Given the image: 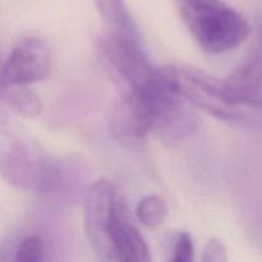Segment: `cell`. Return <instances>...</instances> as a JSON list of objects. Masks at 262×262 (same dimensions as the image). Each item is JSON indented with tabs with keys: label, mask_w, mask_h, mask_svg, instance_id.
Wrapping results in <instances>:
<instances>
[{
	"label": "cell",
	"mask_w": 262,
	"mask_h": 262,
	"mask_svg": "<svg viewBox=\"0 0 262 262\" xmlns=\"http://www.w3.org/2000/svg\"><path fill=\"white\" fill-rule=\"evenodd\" d=\"M0 176L22 191L50 192L58 184L56 169L36 143L18 141L0 158Z\"/></svg>",
	"instance_id": "3957f363"
},
{
	"label": "cell",
	"mask_w": 262,
	"mask_h": 262,
	"mask_svg": "<svg viewBox=\"0 0 262 262\" xmlns=\"http://www.w3.org/2000/svg\"><path fill=\"white\" fill-rule=\"evenodd\" d=\"M2 68H3V63H0V86L4 83V82H3V78H2Z\"/></svg>",
	"instance_id": "5bb4252c"
},
{
	"label": "cell",
	"mask_w": 262,
	"mask_h": 262,
	"mask_svg": "<svg viewBox=\"0 0 262 262\" xmlns=\"http://www.w3.org/2000/svg\"><path fill=\"white\" fill-rule=\"evenodd\" d=\"M193 252L194 248L191 234L187 232H181L177 237L170 260L174 262H191L193 260Z\"/></svg>",
	"instance_id": "7c38bea8"
},
{
	"label": "cell",
	"mask_w": 262,
	"mask_h": 262,
	"mask_svg": "<svg viewBox=\"0 0 262 262\" xmlns=\"http://www.w3.org/2000/svg\"><path fill=\"white\" fill-rule=\"evenodd\" d=\"M51 71V55L48 45L38 37H27L14 46L3 63L4 83L30 84L43 81Z\"/></svg>",
	"instance_id": "5b68a950"
},
{
	"label": "cell",
	"mask_w": 262,
	"mask_h": 262,
	"mask_svg": "<svg viewBox=\"0 0 262 262\" xmlns=\"http://www.w3.org/2000/svg\"><path fill=\"white\" fill-rule=\"evenodd\" d=\"M120 192L106 179H99L90 187L86 194L84 232L95 253L106 261H113L109 230Z\"/></svg>",
	"instance_id": "277c9868"
},
{
	"label": "cell",
	"mask_w": 262,
	"mask_h": 262,
	"mask_svg": "<svg viewBox=\"0 0 262 262\" xmlns=\"http://www.w3.org/2000/svg\"><path fill=\"white\" fill-rule=\"evenodd\" d=\"M179 9L192 37L207 53H227L250 36L245 15L222 0H179Z\"/></svg>",
	"instance_id": "7a4b0ae2"
},
{
	"label": "cell",
	"mask_w": 262,
	"mask_h": 262,
	"mask_svg": "<svg viewBox=\"0 0 262 262\" xmlns=\"http://www.w3.org/2000/svg\"><path fill=\"white\" fill-rule=\"evenodd\" d=\"M168 212L169 209L165 200L156 194L143 197L136 209L138 222L150 229L160 227L165 222Z\"/></svg>",
	"instance_id": "30bf717a"
},
{
	"label": "cell",
	"mask_w": 262,
	"mask_h": 262,
	"mask_svg": "<svg viewBox=\"0 0 262 262\" xmlns=\"http://www.w3.org/2000/svg\"><path fill=\"white\" fill-rule=\"evenodd\" d=\"M165 73L188 104L222 120H262V99L235 94L225 81L194 67L168 66Z\"/></svg>",
	"instance_id": "6da1fadb"
},
{
	"label": "cell",
	"mask_w": 262,
	"mask_h": 262,
	"mask_svg": "<svg viewBox=\"0 0 262 262\" xmlns=\"http://www.w3.org/2000/svg\"><path fill=\"white\" fill-rule=\"evenodd\" d=\"M0 102L25 119H35L42 112L40 97L26 84L3 83L0 86Z\"/></svg>",
	"instance_id": "ba28073f"
},
{
	"label": "cell",
	"mask_w": 262,
	"mask_h": 262,
	"mask_svg": "<svg viewBox=\"0 0 262 262\" xmlns=\"http://www.w3.org/2000/svg\"><path fill=\"white\" fill-rule=\"evenodd\" d=\"M95 5L110 27V32L137 37V30L124 0H95Z\"/></svg>",
	"instance_id": "9c48e42d"
},
{
	"label": "cell",
	"mask_w": 262,
	"mask_h": 262,
	"mask_svg": "<svg viewBox=\"0 0 262 262\" xmlns=\"http://www.w3.org/2000/svg\"><path fill=\"white\" fill-rule=\"evenodd\" d=\"M109 241L113 261L147 262L151 260L147 245L132 223L127 200L122 192L118 197L114 216L110 225Z\"/></svg>",
	"instance_id": "52a82bcc"
},
{
	"label": "cell",
	"mask_w": 262,
	"mask_h": 262,
	"mask_svg": "<svg viewBox=\"0 0 262 262\" xmlns=\"http://www.w3.org/2000/svg\"><path fill=\"white\" fill-rule=\"evenodd\" d=\"M156 119L155 110L143 97L133 92H123L113 109L110 128L119 140L138 141L154 130Z\"/></svg>",
	"instance_id": "8992f818"
},
{
	"label": "cell",
	"mask_w": 262,
	"mask_h": 262,
	"mask_svg": "<svg viewBox=\"0 0 262 262\" xmlns=\"http://www.w3.org/2000/svg\"><path fill=\"white\" fill-rule=\"evenodd\" d=\"M45 255V243L38 234H31L22 239L15 251L14 260L18 262H40Z\"/></svg>",
	"instance_id": "8fae6325"
},
{
	"label": "cell",
	"mask_w": 262,
	"mask_h": 262,
	"mask_svg": "<svg viewBox=\"0 0 262 262\" xmlns=\"http://www.w3.org/2000/svg\"><path fill=\"white\" fill-rule=\"evenodd\" d=\"M204 262H225L227 261V250L223 245L222 241L217 238H211L205 246L204 255H202Z\"/></svg>",
	"instance_id": "4fadbf2b"
}]
</instances>
